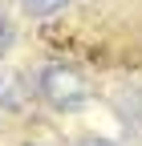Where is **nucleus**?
<instances>
[{"label":"nucleus","mask_w":142,"mask_h":146,"mask_svg":"<svg viewBox=\"0 0 142 146\" xmlns=\"http://www.w3.org/2000/svg\"><path fill=\"white\" fill-rule=\"evenodd\" d=\"M37 94L45 98V106H53L57 114H77V110L94 98L90 81L69 65H45L37 73Z\"/></svg>","instance_id":"nucleus-1"},{"label":"nucleus","mask_w":142,"mask_h":146,"mask_svg":"<svg viewBox=\"0 0 142 146\" xmlns=\"http://www.w3.org/2000/svg\"><path fill=\"white\" fill-rule=\"evenodd\" d=\"M122 146H142V126H130L126 138H122Z\"/></svg>","instance_id":"nucleus-3"},{"label":"nucleus","mask_w":142,"mask_h":146,"mask_svg":"<svg viewBox=\"0 0 142 146\" xmlns=\"http://www.w3.org/2000/svg\"><path fill=\"white\" fill-rule=\"evenodd\" d=\"M77 146H114V142H106V138H81Z\"/></svg>","instance_id":"nucleus-5"},{"label":"nucleus","mask_w":142,"mask_h":146,"mask_svg":"<svg viewBox=\"0 0 142 146\" xmlns=\"http://www.w3.org/2000/svg\"><path fill=\"white\" fill-rule=\"evenodd\" d=\"M8 45V21H4V12H0V49Z\"/></svg>","instance_id":"nucleus-4"},{"label":"nucleus","mask_w":142,"mask_h":146,"mask_svg":"<svg viewBox=\"0 0 142 146\" xmlns=\"http://www.w3.org/2000/svg\"><path fill=\"white\" fill-rule=\"evenodd\" d=\"M16 4H21V8L33 16V21H45V16H57V12L69 4V0H16Z\"/></svg>","instance_id":"nucleus-2"}]
</instances>
